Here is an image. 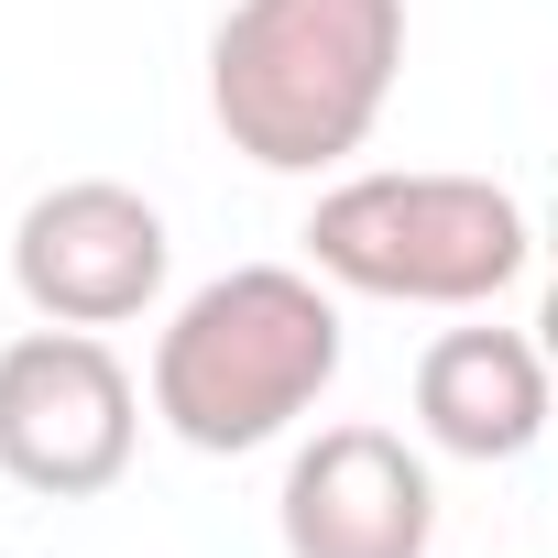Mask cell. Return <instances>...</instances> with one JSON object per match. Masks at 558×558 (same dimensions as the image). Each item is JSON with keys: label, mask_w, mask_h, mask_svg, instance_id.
Wrapping results in <instances>:
<instances>
[{"label": "cell", "mask_w": 558, "mask_h": 558, "mask_svg": "<svg viewBox=\"0 0 558 558\" xmlns=\"http://www.w3.org/2000/svg\"><path fill=\"white\" fill-rule=\"evenodd\" d=\"M405 77V0H230L208 34V121L263 175H329Z\"/></svg>", "instance_id": "obj_1"}, {"label": "cell", "mask_w": 558, "mask_h": 558, "mask_svg": "<svg viewBox=\"0 0 558 558\" xmlns=\"http://www.w3.org/2000/svg\"><path fill=\"white\" fill-rule=\"evenodd\" d=\"M329 384H340V296L318 263L307 274L296 263H230L154 340V416L208 460L286 438Z\"/></svg>", "instance_id": "obj_2"}, {"label": "cell", "mask_w": 558, "mask_h": 558, "mask_svg": "<svg viewBox=\"0 0 558 558\" xmlns=\"http://www.w3.org/2000/svg\"><path fill=\"white\" fill-rule=\"evenodd\" d=\"M536 230L493 175H351L307 208V263L384 307H493Z\"/></svg>", "instance_id": "obj_3"}, {"label": "cell", "mask_w": 558, "mask_h": 558, "mask_svg": "<svg viewBox=\"0 0 558 558\" xmlns=\"http://www.w3.org/2000/svg\"><path fill=\"white\" fill-rule=\"evenodd\" d=\"M143 449V384L99 329H23L0 351V482L45 504H88Z\"/></svg>", "instance_id": "obj_4"}, {"label": "cell", "mask_w": 558, "mask_h": 558, "mask_svg": "<svg viewBox=\"0 0 558 558\" xmlns=\"http://www.w3.org/2000/svg\"><path fill=\"white\" fill-rule=\"evenodd\" d=\"M165 208L121 175H66L12 219V286L56 329H121L165 296Z\"/></svg>", "instance_id": "obj_5"}, {"label": "cell", "mask_w": 558, "mask_h": 558, "mask_svg": "<svg viewBox=\"0 0 558 558\" xmlns=\"http://www.w3.org/2000/svg\"><path fill=\"white\" fill-rule=\"evenodd\" d=\"M274 536L286 558H427L438 536V482L395 427H318L286 460V493H274Z\"/></svg>", "instance_id": "obj_6"}, {"label": "cell", "mask_w": 558, "mask_h": 558, "mask_svg": "<svg viewBox=\"0 0 558 558\" xmlns=\"http://www.w3.org/2000/svg\"><path fill=\"white\" fill-rule=\"evenodd\" d=\"M558 373L536 351V329H438L416 362V427L449 460H525L547 438Z\"/></svg>", "instance_id": "obj_7"}, {"label": "cell", "mask_w": 558, "mask_h": 558, "mask_svg": "<svg viewBox=\"0 0 558 558\" xmlns=\"http://www.w3.org/2000/svg\"><path fill=\"white\" fill-rule=\"evenodd\" d=\"M536 351H547V373H558V274H547V296H536Z\"/></svg>", "instance_id": "obj_8"}, {"label": "cell", "mask_w": 558, "mask_h": 558, "mask_svg": "<svg viewBox=\"0 0 558 558\" xmlns=\"http://www.w3.org/2000/svg\"><path fill=\"white\" fill-rule=\"evenodd\" d=\"M547 252H558V208H547Z\"/></svg>", "instance_id": "obj_9"}]
</instances>
